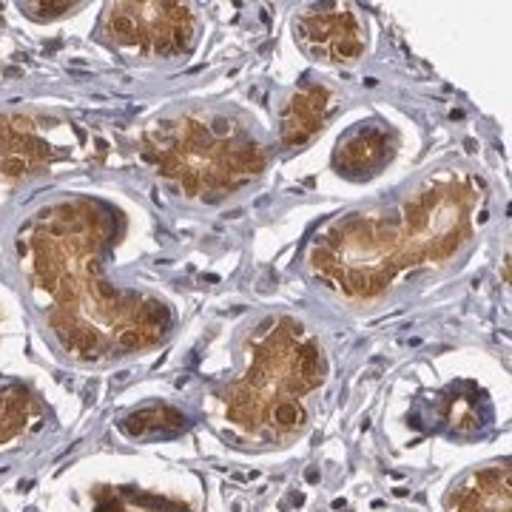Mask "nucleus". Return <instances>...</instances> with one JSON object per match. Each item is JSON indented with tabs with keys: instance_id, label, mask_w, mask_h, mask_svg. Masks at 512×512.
Listing matches in <instances>:
<instances>
[{
	"instance_id": "6",
	"label": "nucleus",
	"mask_w": 512,
	"mask_h": 512,
	"mask_svg": "<svg viewBox=\"0 0 512 512\" xmlns=\"http://www.w3.org/2000/svg\"><path fill=\"white\" fill-rule=\"evenodd\" d=\"M92 137L60 111H0V183H32L86 163Z\"/></svg>"
},
{
	"instance_id": "16",
	"label": "nucleus",
	"mask_w": 512,
	"mask_h": 512,
	"mask_svg": "<svg viewBox=\"0 0 512 512\" xmlns=\"http://www.w3.org/2000/svg\"><path fill=\"white\" fill-rule=\"evenodd\" d=\"M0 512H3V510H0Z\"/></svg>"
},
{
	"instance_id": "2",
	"label": "nucleus",
	"mask_w": 512,
	"mask_h": 512,
	"mask_svg": "<svg viewBox=\"0 0 512 512\" xmlns=\"http://www.w3.org/2000/svg\"><path fill=\"white\" fill-rule=\"evenodd\" d=\"M490 214L493 188L476 165H436L384 200L319 222L296 268L330 302L370 311L450 271L473 251Z\"/></svg>"
},
{
	"instance_id": "8",
	"label": "nucleus",
	"mask_w": 512,
	"mask_h": 512,
	"mask_svg": "<svg viewBox=\"0 0 512 512\" xmlns=\"http://www.w3.org/2000/svg\"><path fill=\"white\" fill-rule=\"evenodd\" d=\"M293 40L313 63L345 69L365 57L367 26L353 3H319L293 18Z\"/></svg>"
},
{
	"instance_id": "5",
	"label": "nucleus",
	"mask_w": 512,
	"mask_h": 512,
	"mask_svg": "<svg viewBox=\"0 0 512 512\" xmlns=\"http://www.w3.org/2000/svg\"><path fill=\"white\" fill-rule=\"evenodd\" d=\"M202 18L191 3H106L94 40L128 63H174L194 55Z\"/></svg>"
},
{
	"instance_id": "12",
	"label": "nucleus",
	"mask_w": 512,
	"mask_h": 512,
	"mask_svg": "<svg viewBox=\"0 0 512 512\" xmlns=\"http://www.w3.org/2000/svg\"><path fill=\"white\" fill-rule=\"evenodd\" d=\"M510 458H487L458 473L447 493L444 512H510Z\"/></svg>"
},
{
	"instance_id": "15",
	"label": "nucleus",
	"mask_w": 512,
	"mask_h": 512,
	"mask_svg": "<svg viewBox=\"0 0 512 512\" xmlns=\"http://www.w3.org/2000/svg\"><path fill=\"white\" fill-rule=\"evenodd\" d=\"M23 18L35 20V23H52L60 18H72L80 9H86V3H20Z\"/></svg>"
},
{
	"instance_id": "11",
	"label": "nucleus",
	"mask_w": 512,
	"mask_h": 512,
	"mask_svg": "<svg viewBox=\"0 0 512 512\" xmlns=\"http://www.w3.org/2000/svg\"><path fill=\"white\" fill-rule=\"evenodd\" d=\"M339 106V92L316 77H302L279 97L276 106V143L288 151L311 146L325 131Z\"/></svg>"
},
{
	"instance_id": "9",
	"label": "nucleus",
	"mask_w": 512,
	"mask_h": 512,
	"mask_svg": "<svg viewBox=\"0 0 512 512\" xmlns=\"http://www.w3.org/2000/svg\"><path fill=\"white\" fill-rule=\"evenodd\" d=\"M55 433V410L35 387L18 376H0V470L37 453Z\"/></svg>"
},
{
	"instance_id": "3",
	"label": "nucleus",
	"mask_w": 512,
	"mask_h": 512,
	"mask_svg": "<svg viewBox=\"0 0 512 512\" xmlns=\"http://www.w3.org/2000/svg\"><path fill=\"white\" fill-rule=\"evenodd\" d=\"M328 379V348L305 319L259 313L234 339L231 370L202 387L200 416L231 450H288L311 430Z\"/></svg>"
},
{
	"instance_id": "14",
	"label": "nucleus",
	"mask_w": 512,
	"mask_h": 512,
	"mask_svg": "<svg viewBox=\"0 0 512 512\" xmlns=\"http://www.w3.org/2000/svg\"><path fill=\"white\" fill-rule=\"evenodd\" d=\"M92 512H197L177 495L146 490L140 484H100L92 493Z\"/></svg>"
},
{
	"instance_id": "7",
	"label": "nucleus",
	"mask_w": 512,
	"mask_h": 512,
	"mask_svg": "<svg viewBox=\"0 0 512 512\" xmlns=\"http://www.w3.org/2000/svg\"><path fill=\"white\" fill-rule=\"evenodd\" d=\"M407 421L427 436L473 444L495 430V404L481 384L458 379L416 399Z\"/></svg>"
},
{
	"instance_id": "13",
	"label": "nucleus",
	"mask_w": 512,
	"mask_h": 512,
	"mask_svg": "<svg viewBox=\"0 0 512 512\" xmlns=\"http://www.w3.org/2000/svg\"><path fill=\"white\" fill-rule=\"evenodd\" d=\"M191 427H194V416L171 402L137 404L114 421V430L131 444L183 439Z\"/></svg>"
},
{
	"instance_id": "1",
	"label": "nucleus",
	"mask_w": 512,
	"mask_h": 512,
	"mask_svg": "<svg viewBox=\"0 0 512 512\" xmlns=\"http://www.w3.org/2000/svg\"><path fill=\"white\" fill-rule=\"evenodd\" d=\"M123 211L97 194H55L32 205L6 242L20 299L52 356L109 370L165 348L177 313L157 291L114 276Z\"/></svg>"
},
{
	"instance_id": "10",
	"label": "nucleus",
	"mask_w": 512,
	"mask_h": 512,
	"mask_svg": "<svg viewBox=\"0 0 512 512\" xmlns=\"http://www.w3.org/2000/svg\"><path fill=\"white\" fill-rule=\"evenodd\" d=\"M399 131L382 117H367L348 126L330 154V168L348 183H370L399 154Z\"/></svg>"
},
{
	"instance_id": "4",
	"label": "nucleus",
	"mask_w": 512,
	"mask_h": 512,
	"mask_svg": "<svg viewBox=\"0 0 512 512\" xmlns=\"http://www.w3.org/2000/svg\"><path fill=\"white\" fill-rule=\"evenodd\" d=\"M140 160L168 194L211 208L254 188L274 151L254 117L239 109L180 106L143 128Z\"/></svg>"
}]
</instances>
